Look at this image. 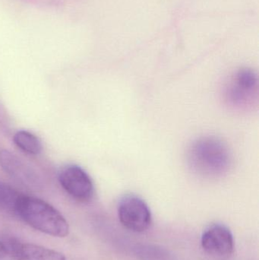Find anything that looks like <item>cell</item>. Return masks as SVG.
<instances>
[{"label": "cell", "mask_w": 259, "mask_h": 260, "mask_svg": "<svg viewBox=\"0 0 259 260\" xmlns=\"http://www.w3.org/2000/svg\"><path fill=\"white\" fill-rule=\"evenodd\" d=\"M16 215L38 232L56 238H65L69 225L63 215L47 202L23 195L16 208Z\"/></svg>", "instance_id": "1"}, {"label": "cell", "mask_w": 259, "mask_h": 260, "mask_svg": "<svg viewBox=\"0 0 259 260\" xmlns=\"http://www.w3.org/2000/svg\"><path fill=\"white\" fill-rule=\"evenodd\" d=\"M188 157L190 166L197 174L209 178L221 177L231 167L228 147L214 137L202 138L195 142Z\"/></svg>", "instance_id": "2"}, {"label": "cell", "mask_w": 259, "mask_h": 260, "mask_svg": "<svg viewBox=\"0 0 259 260\" xmlns=\"http://www.w3.org/2000/svg\"><path fill=\"white\" fill-rule=\"evenodd\" d=\"M118 216L121 224L135 233L145 232L152 224V212L149 206L136 196H126L120 200Z\"/></svg>", "instance_id": "3"}, {"label": "cell", "mask_w": 259, "mask_h": 260, "mask_svg": "<svg viewBox=\"0 0 259 260\" xmlns=\"http://www.w3.org/2000/svg\"><path fill=\"white\" fill-rule=\"evenodd\" d=\"M59 181L64 190L79 201H89L94 195L91 177L78 165H70L62 168L59 174Z\"/></svg>", "instance_id": "4"}, {"label": "cell", "mask_w": 259, "mask_h": 260, "mask_svg": "<svg viewBox=\"0 0 259 260\" xmlns=\"http://www.w3.org/2000/svg\"><path fill=\"white\" fill-rule=\"evenodd\" d=\"M205 253L215 258H228L234 250L232 232L227 226L214 224L204 232L201 239Z\"/></svg>", "instance_id": "5"}, {"label": "cell", "mask_w": 259, "mask_h": 260, "mask_svg": "<svg viewBox=\"0 0 259 260\" xmlns=\"http://www.w3.org/2000/svg\"><path fill=\"white\" fill-rule=\"evenodd\" d=\"M0 166L15 181L29 187H38L42 183L40 174L24 160L9 150H0Z\"/></svg>", "instance_id": "6"}, {"label": "cell", "mask_w": 259, "mask_h": 260, "mask_svg": "<svg viewBox=\"0 0 259 260\" xmlns=\"http://www.w3.org/2000/svg\"><path fill=\"white\" fill-rule=\"evenodd\" d=\"M7 256L15 260H66L60 252L16 240L4 241Z\"/></svg>", "instance_id": "7"}, {"label": "cell", "mask_w": 259, "mask_h": 260, "mask_svg": "<svg viewBox=\"0 0 259 260\" xmlns=\"http://www.w3.org/2000/svg\"><path fill=\"white\" fill-rule=\"evenodd\" d=\"M234 82L230 94L233 100L241 102L257 88L258 77L253 70L242 69L236 75Z\"/></svg>", "instance_id": "8"}, {"label": "cell", "mask_w": 259, "mask_h": 260, "mask_svg": "<svg viewBox=\"0 0 259 260\" xmlns=\"http://www.w3.org/2000/svg\"><path fill=\"white\" fill-rule=\"evenodd\" d=\"M133 253L138 260H179L168 249L151 243L136 244Z\"/></svg>", "instance_id": "9"}, {"label": "cell", "mask_w": 259, "mask_h": 260, "mask_svg": "<svg viewBox=\"0 0 259 260\" xmlns=\"http://www.w3.org/2000/svg\"><path fill=\"white\" fill-rule=\"evenodd\" d=\"M15 145L29 154L36 155L42 151V144L40 139L33 133L26 130L17 132L13 137Z\"/></svg>", "instance_id": "10"}, {"label": "cell", "mask_w": 259, "mask_h": 260, "mask_svg": "<svg viewBox=\"0 0 259 260\" xmlns=\"http://www.w3.org/2000/svg\"><path fill=\"white\" fill-rule=\"evenodd\" d=\"M22 194L6 183L0 182V208L16 215V208Z\"/></svg>", "instance_id": "11"}, {"label": "cell", "mask_w": 259, "mask_h": 260, "mask_svg": "<svg viewBox=\"0 0 259 260\" xmlns=\"http://www.w3.org/2000/svg\"><path fill=\"white\" fill-rule=\"evenodd\" d=\"M7 256V252H6V244L4 241L0 240V259Z\"/></svg>", "instance_id": "12"}]
</instances>
